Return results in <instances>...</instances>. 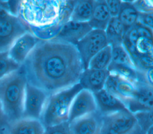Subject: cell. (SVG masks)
<instances>
[{
    "label": "cell",
    "instance_id": "6da1fadb",
    "mask_svg": "<svg viewBox=\"0 0 153 134\" xmlns=\"http://www.w3.org/2000/svg\"><path fill=\"white\" fill-rule=\"evenodd\" d=\"M22 66L27 82L49 94L79 83L84 70L76 46L57 38L40 40Z\"/></svg>",
    "mask_w": 153,
    "mask_h": 134
},
{
    "label": "cell",
    "instance_id": "7a4b0ae2",
    "mask_svg": "<svg viewBox=\"0 0 153 134\" xmlns=\"http://www.w3.org/2000/svg\"><path fill=\"white\" fill-rule=\"evenodd\" d=\"M64 1H19L17 15L29 26L42 28L68 21L62 14Z\"/></svg>",
    "mask_w": 153,
    "mask_h": 134
},
{
    "label": "cell",
    "instance_id": "3957f363",
    "mask_svg": "<svg viewBox=\"0 0 153 134\" xmlns=\"http://www.w3.org/2000/svg\"><path fill=\"white\" fill-rule=\"evenodd\" d=\"M27 82L22 66L0 79V103L10 123L23 117Z\"/></svg>",
    "mask_w": 153,
    "mask_h": 134
},
{
    "label": "cell",
    "instance_id": "277c9868",
    "mask_svg": "<svg viewBox=\"0 0 153 134\" xmlns=\"http://www.w3.org/2000/svg\"><path fill=\"white\" fill-rule=\"evenodd\" d=\"M82 89L81 85L78 83L71 87L50 94L40 118L44 127L68 121L73 99Z\"/></svg>",
    "mask_w": 153,
    "mask_h": 134
},
{
    "label": "cell",
    "instance_id": "5b68a950",
    "mask_svg": "<svg viewBox=\"0 0 153 134\" xmlns=\"http://www.w3.org/2000/svg\"><path fill=\"white\" fill-rule=\"evenodd\" d=\"M29 31L20 17L0 6V52H8L18 38Z\"/></svg>",
    "mask_w": 153,
    "mask_h": 134
},
{
    "label": "cell",
    "instance_id": "8992f818",
    "mask_svg": "<svg viewBox=\"0 0 153 134\" xmlns=\"http://www.w3.org/2000/svg\"><path fill=\"white\" fill-rule=\"evenodd\" d=\"M100 134H144L128 109L103 115Z\"/></svg>",
    "mask_w": 153,
    "mask_h": 134
},
{
    "label": "cell",
    "instance_id": "52a82bcc",
    "mask_svg": "<svg viewBox=\"0 0 153 134\" xmlns=\"http://www.w3.org/2000/svg\"><path fill=\"white\" fill-rule=\"evenodd\" d=\"M109 45L105 31L92 29L76 44V47L84 69L88 68L90 59L100 50Z\"/></svg>",
    "mask_w": 153,
    "mask_h": 134
},
{
    "label": "cell",
    "instance_id": "ba28073f",
    "mask_svg": "<svg viewBox=\"0 0 153 134\" xmlns=\"http://www.w3.org/2000/svg\"><path fill=\"white\" fill-rule=\"evenodd\" d=\"M50 95L45 91L27 82L25 88L23 117L40 120Z\"/></svg>",
    "mask_w": 153,
    "mask_h": 134
},
{
    "label": "cell",
    "instance_id": "9c48e42d",
    "mask_svg": "<svg viewBox=\"0 0 153 134\" xmlns=\"http://www.w3.org/2000/svg\"><path fill=\"white\" fill-rule=\"evenodd\" d=\"M104 88L116 96L126 105L136 94L137 82L119 74L109 72Z\"/></svg>",
    "mask_w": 153,
    "mask_h": 134
},
{
    "label": "cell",
    "instance_id": "30bf717a",
    "mask_svg": "<svg viewBox=\"0 0 153 134\" xmlns=\"http://www.w3.org/2000/svg\"><path fill=\"white\" fill-rule=\"evenodd\" d=\"M97 110L94 94L85 89L79 91L72 102L68 122L94 112Z\"/></svg>",
    "mask_w": 153,
    "mask_h": 134
},
{
    "label": "cell",
    "instance_id": "8fae6325",
    "mask_svg": "<svg viewBox=\"0 0 153 134\" xmlns=\"http://www.w3.org/2000/svg\"><path fill=\"white\" fill-rule=\"evenodd\" d=\"M103 122L102 114L96 111L69 123L71 134H100Z\"/></svg>",
    "mask_w": 153,
    "mask_h": 134
},
{
    "label": "cell",
    "instance_id": "7c38bea8",
    "mask_svg": "<svg viewBox=\"0 0 153 134\" xmlns=\"http://www.w3.org/2000/svg\"><path fill=\"white\" fill-rule=\"evenodd\" d=\"M40 40L30 31L18 38L8 51L9 56L17 63L22 65Z\"/></svg>",
    "mask_w": 153,
    "mask_h": 134
},
{
    "label": "cell",
    "instance_id": "4fadbf2b",
    "mask_svg": "<svg viewBox=\"0 0 153 134\" xmlns=\"http://www.w3.org/2000/svg\"><path fill=\"white\" fill-rule=\"evenodd\" d=\"M126 106L133 114L152 109L153 88L142 82H137L136 94Z\"/></svg>",
    "mask_w": 153,
    "mask_h": 134
},
{
    "label": "cell",
    "instance_id": "5bb4252c",
    "mask_svg": "<svg viewBox=\"0 0 153 134\" xmlns=\"http://www.w3.org/2000/svg\"><path fill=\"white\" fill-rule=\"evenodd\" d=\"M109 72L106 70H98L87 68L82 72L79 84L82 89L90 91L93 93L104 88Z\"/></svg>",
    "mask_w": 153,
    "mask_h": 134
},
{
    "label": "cell",
    "instance_id": "9a60e30c",
    "mask_svg": "<svg viewBox=\"0 0 153 134\" xmlns=\"http://www.w3.org/2000/svg\"><path fill=\"white\" fill-rule=\"evenodd\" d=\"M91 29L88 22H79L69 20L63 25L60 32L55 38L76 45Z\"/></svg>",
    "mask_w": 153,
    "mask_h": 134
},
{
    "label": "cell",
    "instance_id": "2e32d148",
    "mask_svg": "<svg viewBox=\"0 0 153 134\" xmlns=\"http://www.w3.org/2000/svg\"><path fill=\"white\" fill-rule=\"evenodd\" d=\"M97 110L105 115L127 109L124 103L105 88L94 93Z\"/></svg>",
    "mask_w": 153,
    "mask_h": 134
},
{
    "label": "cell",
    "instance_id": "e0dca14e",
    "mask_svg": "<svg viewBox=\"0 0 153 134\" xmlns=\"http://www.w3.org/2000/svg\"><path fill=\"white\" fill-rule=\"evenodd\" d=\"M44 130L40 120L22 117L10 123L2 134H44Z\"/></svg>",
    "mask_w": 153,
    "mask_h": 134
},
{
    "label": "cell",
    "instance_id": "ac0fdd59",
    "mask_svg": "<svg viewBox=\"0 0 153 134\" xmlns=\"http://www.w3.org/2000/svg\"><path fill=\"white\" fill-rule=\"evenodd\" d=\"M111 18L105 0H94L92 16L88 22L91 28L105 31Z\"/></svg>",
    "mask_w": 153,
    "mask_h": 134
},
{
    "label": "cell",
    "instance_id": "d6986e66",
    "mask_svg": "<svg viewBox=\"0 0 153 134\" xmlns=\"http://www.w3.org/2000/svg\"><path fill=\"white\" fill-rule=\"evenodd\" d=\"M117 17L123 24L126 32L138 23L139 11L133 5L132 1H122Z\"/></svg>",
    "mask_w": 153,
    "mask_h": 134
},
{
    "label": "cell",
    "instance_id": "ffe728a7",
    "mask_svg": "<svg viewBox=\"0 0 153 134\" xmlns=\"http://www.w3.org/2000/svg\"><path fill=\"white\" fill-rule=\"evenodd\" d=\"M94 0L76 1L70 20L79 22H88L92 16Z\"/></svg>",
    "mask_w": 153,
    "mask_h": 134
},
{
    "label": "cell",
    "instance_id": "44dd1931",
    "mask_svg": "<svg viewBox=\"0 0 153 134\" xmlns=\"http://www.w3.org/2000/svg\"><path fill=\"white\" fill-rule=\"evenodd\" d=\"M105 31L109 45L112 46L122 44L126 32L117 17L111 18Z\"/></svg>",
    "mask_w": 153,
    "mask_h": 134
},
{
    "label": "cell",
    "instance_id": "7402d4cb",
    "mask_svg": "<svg viewBox=\"0 0 153 134\" xmlns=\"http://www.w3.org/2000/svg\"><path fill=\"white\" fill-rule=\"evenodd\" d=\"M109 65L136 69L129 54L122 44L112 46V61Z\"/></svg>",
    "mask_w": 153,
    "mask_h": 134
},
{
    "label": "cell",
    "instance_id": "603a6c76",
    "mask_svg": "<svg viewBox=\"0 0 153 134\" xmlns=\"http://www.w3.org/2000/svg\"><path fill=\"white\" fill-rule=\"evenodd\" d=\"M112 61V46L108 45L97 52L90 61L88 68L106 70Z\"/></svg>",
    "mask_w": 153,
    "mask_h": 134
},
{
    "label": "cell",
    "instance_id": "cb8c5ba5",
    "mask_svg": "<svg viewBox=\"0 0 153 134\" xmlns=\"http://www.w3.org/2000/svg\"><path fill=\"white\" fill-rule=\"evenodd\" d=\"M21 66L9 56L8 52H0V79L17 70Z\"/></svg>",
    "mask_w": 153,
    "mask_h": 134
},
{
    "label": "cell",
    "instance_id": "d4e9b609",
    "mask_svg": "<svg viewBox=\"0 0 153 134\" xmlns=\"http://www.w3.org/2000/svg\"><path fill=\"white\" fill-rule=\"evenodd\" d=\"M133 114L140 130L144 134H146L149 129L153 126V109Z\"/></svg>",
    "mask_w": 153,
    "mask_h": 134
},
{
    "label": "cell",
    "instance_id": "484cf974",
    "mask_svg": "<svg viewBox=\"0 0 153 134\" xmlns=\"http://www.w3.org/2000/svg\"><path fill=\"white\" fill-rule=\"evenodd\" d=\"M44 134H71L68 121L45 127Z\"/></svg>",
    "mask_w": 153,
    "mask_h": 134
},
{
    "label": "cell",
    "instance_id": "4316f807",
    "mask_svg": "<svg viewBox=\"0 0 153 134\" xmlns=\"http://www.w3.org/2000/svg\"><path fill=\"white\" fill-rule=\"evenodd\" d=\"M132 3L139 12L153 11V0H135Z\"/></svg>",
    "mask_w": 153,
    "mask_h": 134
},
{
    "label": "cell",
    "instance_id": "83f0119b",
    "mask_svg": "<svg viewBox=\"0 0 153 134\" xmlns=\"http://www.w3.org/2000/svg\"><path fill=\"white\" fill-rule=\"evenodd\" d=\"M138 22L153 31V11L139 12Z\"/></svg>",
    "mask_w": 153,
    "mask_h": 134
},
{
    "label": "cell",
    "instance_id": "f1b7e54d",
    "mask_svg": "<svg viewBox=\"0 0 153 134\" xmlns=\"http://www.w3.org/2000/svg\"><path fill=\"white\" fill-rule=\"evenodd\" d=\"M106 4L107 5V7L108 8L109 14L111 15V17H116L118 16L121 4H122V1L121 0H105Z\"/></svg>",
    "mask_w": 153,
    "mask_h": 134
},
{
    "label": "cell",
    "instance_id": "f546056e",
    "mask_svg": "<svg viewBox=\"0 0 153 134\" xmlns=\"http://www.w3.org/2000/svg\"><path fill=\"white\" fill-rule=\"evenodd\" d=\"M140 82L153 88V67L139 72Z\"/></svg>",
    "mask_w": 153,
    "mask_h": 134
},
{
    "label": "cell",
    "instance_id": "4dcf8cb0",
    "mask_svg": "<svg viewBox=\"0 0 153 134\" xmlns=\"http://www.w3.org/2000/svg\"><path fill=\"white\" fill-rule=\"evenodd\" d=\"M10 123L8 119L5 115L1 104L0 103V134H2L7 126Z\"/></svg>",
    "mask_w": 153,
    "mask_h": 134
},
{
    "label": "cell",
    "instance_id": "1f68e13d",
    "mask_svg": "<svg viewBox=\"0 0 153 134\" xmlns=\"http://www.w3.org/2000/svg\"><path fill=\"white\" fill-rule=\"evenodd\" d=\"M146 134H153V126L149 129V130L147 132Z\"/></svg>",
    "mask_w": 153,
    "mask_h": 134
}]
</instances>
